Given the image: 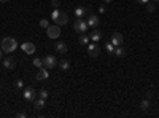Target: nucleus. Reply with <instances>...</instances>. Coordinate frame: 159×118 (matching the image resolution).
<instances>
[{"label":"nucleus","mask_w":159,"mask_h":118,"mask_svg":"<svg viewBox=\"0 0 159 118\" xmlns=\"http://www.w3.org/2000/svg\"><path fill=\"white\" fill-rule=\"evenodd\" d=\"M105 48H107V51H108L110 54H113V53H115V48H116V46L112 43V41H108V43H105Z\"/></svg>","instance_id":"obj_21"},{"label":"nucleus","mask_w":159,"mask_h":118,"mask_svg":"<svg viewBox=\"0 0 159 118\" xmlns=\"http://www.w3.org/2000/svg\"><path fill=\"white\" fill-rule=\"evenodd\" d=\"M154 10H156V3L148 2V3H147V11H148V13H154Z\"/></svg>","instance_id":"obj_22"},{"label":"nucleus","mask_w":159,"mask_h":118,"mask_svg":"<svg viewBox=\"0 0 159 118\" xmlns=\"http://www.w3.org/2000/svg\"><path fill=\"white\" fill-rule=\"evenodd\" d=\"M154 3H159V0H154Z\"/></svg>","instance_id":"obj_35"},{"label":"nucleus","mask_w":159,"mask_h":118,"mask_svg":"<svg viewBox=\"0 0 159 118\" xmlns=\"http://www.w3.org/2000/svg\"><path fill=\"white\" fill-rule=\"evenodd\" d=\"M51 5L54 6V8H57V6H59L60 3H59V0H51Z\"/></svg>","instance_id":"obj_28"},{"label":"nucleus","mask_w":159,"mask_h":118,"mask_svg":"<svg viewBox=\"0 0 159 118\" xmlns=\"http://www.w3.org/2000/svg\"><path fill=\"white\" fill-rule=\"evenodd\" d=\"M0 46H2V51L5 53H13L18 48V43H16V40L15 38H11V37H6L2 40V43H0Z\"/></svg>","instance_id":"obj_1"},{"label":"nucleus","mask_w":159,"mask_h":118,"mask_svg":"<svg viewBox=\"0 0 159 118\" xmlns=\"http://www.w3.org/2000/svg\"><path fill=\"white\" fill-rule=\"evenodd\" d=\"M113 54H115L116 58H124V56H126V50L123 48V45H119V46L115 48V53Z\"/></svg>","instance_id":"obj_15"},{"label":"nucleus","mask_w":159,"mask_h":118,"mask_svg":"<svg viewBox=\"0 0 159 118\" xmlns=\"http://www.w3.org/2000/svg\"><path fill=\"white\" fill-rule=\"evenodd\" d=\"M0 61H2V50H0Z\"/></svg>","instance_id":"obj_34"},{"label":"nucleus","mask_w":159,"mask_h":118,"mask_svg":"<svg viewBox=\"0 0 159 118\" xmlns=\"http://www.w3.org/2000/svg\"><path fill=\"white\" fill-rule=\"evenodd\" d=\"M56 51H57L59 54H67L68 46H67L65 41H59V43H56Z\"/></svg>","instance_id":"obj_13"},{"label":"nucleus","mask_w":159,"mask_h":118,"mask_svg":"<svg viewBox=\"0 0 159 118\" xmlns=\"http://www.w3.org/2000/svg\"><path fill=\"white\" fill-rule=\"evenodd\" d=\"M46 34H48V37H50V38H57L60 35V26H57V24L50 26L46 29Z\"/></svg>","instance_id":"obj_3"},{"label":"nucleus","mask_w":159,"mask_h":118,"mask_svg":"<svg viewBox=\"0 0 159 118\" xmlns=\"http://www.w3.org/2000/svg\"><path fill=\"white\" fill-rule=\"evenodd\" d=\"M21 48H22V51L27 53V54H33L35 53V45L30 43V41H26V43L21 45Z\"/></svg>","instance_id":"obj_10"},{"label":"nucleus","mask_w":159,"mask_h":118,"mask_svg":"<svg viewBox=\"0 0 159 118\" xmlns=\"http://www.w3.org/2000/svg\"><path fill=\"white\" fill-rule=\"evenodd\" d=\"M73 29L77 30L78 34H85L89 29V26H88L86 21H83V18H77V21L73 23Z\"/></svg>","instance_id":"obj_2"},{"label":"nucleus","mask_w":159,"mask_h":118,"mask_svg":"<svg viewBox=\"0 0 159 118\" xmlns=\"http://www.w3.org/2000/svg\"><path fill=\"white\" fill-rule=\"evenodd\" d=\"M54 23H56L57 26H64V24H67V23H68V16H67V13L60 11V13H59V16L54 19Z\"/></svg>","instance_id":"obj_9"},{"label":"nucleus","mask_w":159,"mask_h":118,"mask_svg":"<svg viewBox=\"0 0 159 118\" xmlns=\"http://www.w3.org/2000/svg\"><path fill=\"white\" fill-rule=\"evenodd\" d=\"M41 62H43V67H46V69H53L54 66L57 64V61H56V58H54L53 54H48V56H45L43 59H41Z\"/></svg>","instance_id":"obj_4"},{"label":"nucleus","mask_w":159,"mask_h":118,"mask_svg":"<svg viewBox=\"0 0 159 118\" xmlns=\"http://www.w3.org/2000/svg\"><path fill=\"white\" fill-rule=\"evenodd\" d=\"M0 43H2V40H0Z\"/></svg>","instance_id":"obj_36"},{"label":"nucleus","mask_w":159,"mask_h":118,"mask_svg":"<svg viewBox=\"0 0 159 118\" xmlns=\"http://www.w3.org/2000/svg\"><path fill=\"white\" fill-rule=\"evenodd\" d=\"M59 67L62 69V70H68V69H70V64H68V61L62 59V61H59Z\"/></svg>","instance_id":"obj_19"},{"label":"nucleus","mask_w":159,"mask_h":118,"mask_svg":"<svg viewBox=\"0 0 159 118\" xmlns=\"http://www.w3.org/2000/svg\"><path fill=\"white\" fill-rule=\"evenodd\" d=\"M59 13H60V11H59L57 8H54V10H53V13H51V19L54 21V19H56V18L59 16Z\"/></svg>","instance_id":"obj_25"},{"label":"nucleus","mask_w":159,"mask_h":118,"mask_svg":"<svg viewBox=\"0 0 159 118\" xmlns=\"http://www.w3.org/2000/svg\"><path fill=\"white\" fill-rule=\"evenodd\" d=\"M89 40H91V38H89L88 35H83V34H81L80 38H78V43H80V45H88Z\"/></svg>","instance_id":"obj_20"},{"label":"nucleus","mask_w":159,"mask_h":118,"mask_svg":"<svg viewBox=\"0 0 159 118\" xmlns=\"http://www.w3.org/2000/svg\"><path fill=\"white\" fill-rule=\"evenodd\" d=\"M110 41H112L115 46L123 45V43H124V37H123V34H119V32H113V34H112V37H110Z\"/></svg>","instance_id":"obj_7"},{"label":"nucleus","mask_w":159,"mask_h":118,"mask_svg":"<svg viewBox=\"0 0 159 118\" xmlns=\"http://www.w3.org/2000/svg\"><path fill=\"white\" fill-rule=\"evenodd\" d=\"M3 67L8 69V70H13V69H16V61L13 58H5L3 59Z\"/></svg>","instance_id":"obj_11"},{"label":"nucleus","mask_w":159,"mask_h":118,"mask_svg":"<svg viewBox=\"0 0 159 118\" xmlns=\"http://www.w3.org/2000/svg\"><path fill=\"white\" fill-rule=\"evenodd\" d=\"M24 86V81L22 80H16L15 81V88H22Z\"/></svg>","instance_id":"obj_27"},{"label":"nucleus","mask_w":159,"mask_h":118,"mask_svg":"<svg viewBox=\"0 0 159 118\" xmlns=\"http://www.w3.org/2000/svg\"><path fill=\"white\" fill-rule=\"evenodd\" d=\"M43 107H45V99H43V98L33 101V109H35V110H41Z\"/></svg>","instance_id":"obj_17"},{"label":"nucleus","mask_w":159,"mask_h":118,"mask_svg":"<svg viewBox=\"0 0 159 118\" xmlns=\"http://www.w3.org/2000/svg\"><path fill=\"white\" fill-rule=\"evenodd\" d=\"M89 15V10L86 6H78V8H75V16L77 18H85Z\"/></svg>","instance_id":"obj_12"},{"label":"nucleus","mask_w":159,"mask_h":118,"mask_svg":"<svg viewBox=\"0 0 159 118\" xmlns=\"http://www.w3.org/2000/svg\"><path fill=\"white\" fill-rule=\"evenodd\" d=\"M103 2H105V3H110V2H112V0H103Z\"/></svg>","instance_id":"obj_33"},{"label":"nucleus","mask_w":159,"mask_h":118,"mask_svg":"<svg viewBox=\"0 0 159 118\" xmlns=\"http://www.w3.org/2000/svg\"><path fill=\"white\" fill-rule=\"evenodd\" d=\"M89 38H91L94 43H97V41L102 38V32L100 30H97V29H92L91 30V34H89Z\"/></svg>","instance_id":"obj_14"},{"label":"nucleus","mask_w":159,"mask_h":118,"mask_svg":"<svg viewBox=\"0 0 159 118\" xmlns=\"http://www.w3.org/2000/svg\"><path fill=\"white\" fill-rule=\"evenodd\" d=\"M24 99L29 101V102H33V101L37 99V91H35L32 86L26 88V89H24Z\"/></svg>","instance_id":"obj_5"},{"label":"nucleus","mask_w":159,"mask_h":118,"mask_svg":"<svg viewBox=\"0 0 159 118\" xmlns=\"http://www.w3.org/2000/svg\"><path fill=\"white\" fill-rule=\"evenodd\" d=\"M137 2H139L140 5H147V3L150 2V0H137Z\"/></svg>","instance_id":"obj_31"},{"label":"nucleus","mask_w":159,"mask_h":118,"mask_svg":"<svg viewBox=\"0 0 159 118\" xmlns=\"http://www.w3.org/2000/svg\"><path fill=\"white\" fill-rule=\"evenodd\" d=\"M40 27H43V29H48V27H50V23H48L46 19H41V21H40Z\"/></svg>","instance_id":"obj_24"},{"label":"nucleus","mask_w":159,"mask_h":118,"mask_svg":"<svg viewBox=\"0 0 159 118\" xmlns=\"http://www.w3.org/2000/svg\"><path fill=\"white\" fill-rule=\"evenodd\" d=\"M10 0H0V3H8Z\"/></svg>","instance_id":"obj_32"},{"label":"nucleus","mask_w":159,"mask_h":118,"mask_svg":"<svg viewBox=\"0 0 159 118\" xmlns=\"http://www.w3.org/2000/svg\"><path fill=\"white\" fill-rule=\"evenodd\" d=\"M38 96H40V98H43V99H46L48 98V91H46V89H41V91L38 93Z\"/></svg>","instance_id":"obj_26"},{"label":"nucleus","mask_w":159,"mask_h":118,"mask_svg":"<svg viewBox=\"0 0 159 118\" xmlns=\"http://www.w3.org/2000/svg\"><path fill=\"white\" fill-rule=\"evenodd\" d=\"M88 53H89V56H92V58H97L99 54H100V48L97 43H88Z\"/></svg>","instance_id":"obj_6"},{"label":"nucleus","mask_w":159,"mask_h":118,"mask_svg":"<svg viewBox=\"0 0 159 118\" xmlns=\"http://www.w3.org/2000/svg\"><path fill=\"white\" fill-rule=\"evenodd\" d=\"M88 26L89 27H92V29H95V27H99V24H100V19H99V16H95V15H88Z\"/></svg>","instance_id":"obj_8"},{"label":"nucleus","mask_w":159,"mask_h":118,"mask_svg":"<svg viewBox=\"0 0 159 118\" xmlns=\"http://www.w3.org/2000/svg\"><path fill=\"white\" fill-rule=\"evenodd\" d=\"M150 105H151V104H150V99H148V98L142 99V102H140V109H142V110H148Z\"/></svg>","instance_id":"obj_18"},{"label":"nucleus","mask_w":159,"mask_h":118,"mask_svg":"<svg viewBox=\"0 0 159 118\" xmlns=\"http://www.w3.org/2000/svg\"><path fill=\"white\" fill-rule=\"evenodd\" d=\"M145 98L151 99V98H153V93H151V91H147V94H145Z\"/></svg>","instance_id":"obj_29"},{"label":"nucleus","mask_w":159,"mask_h":118,"mask_svg":"<svg viewBox=\"0 0 159 118\" xmlns=\"http://www.w3.org/2000/svg\"><path fill=\"white\" fill-rule=\"evenodd\" d=\"M16 116H18V118H26V116H27V115H26V113H24V112H19V113H18V115H16Z\"/></svg>","instance_id":"obj_30"},{"label":"nucleus","mask_w":159,"mask_h":118,"mask_svg":"<svg viewBox=\"0 0 159 118\" xmlns=\"http://www.w3.org/2000/svg\"><path fill=\"white\" fill-rule=\"evenodd\" d=\"M33 66H35V67H43V62H41V59H38V58H35V59H33Z\"/></svg>","instance_id":"obj_23"},{"label":"nucleus","mask_w":159,"mask_h":118,"mask_svg":"<svg viewBox=\"0 0 159 118\" xmlns=\"http://www.w3.org/2000/svg\"><path fill=\"white\" fill-rule=\"evenodd\" d=\"M48 78V70H46V67L41 69L40 67V70L37 72V80H46Z\"/></svg>","instance_id":"obj_16"}]
</instances>
